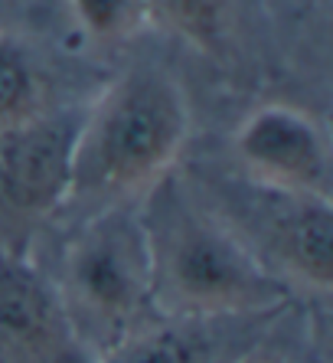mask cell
I'll list each match as a JSON object with an SVG mask.
<instances>
[{
	"label": "cell",
	"instance_id": "8",
	"mask_svg": "<svg viewBox=\"0 0 333 363\" xmlns=\"http://www.w3.org/2000/svg\"><path fill=\"white\" fill-rule=\"evenodd\" d=\"M95 363H206V347L190 328L147 324L105 350Z\"/></svg>",
	"mask_w": 333,
	"mask_h": 363
},
{
	"label": "cell",
	"instance_id": "4",
	"mask_svg": "<svg viewBox=\"0 0 333 363\" xmlns=\"http://www.w3.org/2000/svg\"><path fill=\"white\" fill-rule=\"evenodd\" d=\"M82 111L43 108L33 118L0 131V203L13 216L46 220L72 200Z\"/></svg>",
	"mask_w": 333,
	"mask_h": 363
},
{
	"label": "cell",
	"instance_id": "2",
	"mask_svg": "<svg viewBox=\"0 0 333 363\" xmlns=\"http://www.w3.org/2000/svg\"><path fill=\"white\" fill-rule=\"evenodd\" d=\"M190 141L184 85L160 69H131L82 111L72 196H134L170 177Z\"/></svg>",
	"mask_w": 333,
	"mask_h": 363
},
{
	"label": "cell",
	"instance_id": "10",
	"mask_svg": "<svg viewBox=\"0 0 333 363\" xmlns=\"http://www.w3.org/2000/svg\"><path fill=\"white\" fill-rule=\"evenodd\" d=\"M150 20H160L196 50H216L229 33L232 0H147Z\"/></svg>",
	"mask_w": 333,
	"mask_h": 363
},
{
	"label": "cell",
	"instance_id": "11",
	"mask_svg": "<svg viewBox=\"0 0 333 363\" xmlns=\"http://www.w3.org/2000/svg\"><path fill=\"white\" fill-rule=\"evenodd\" d=\"M72 10L95 40H128L150 23L147 0H72Z\"/></svg>",
	"mask_w": 333,
	"mask_h": 363
},
{
	"label": "cell",
	"instance_id": "1",
	"mask_svg": "<svg viewBox=\"0 0 333 363\" xmlns=\"http://www.w3.org/2000/svg\"><path fill=\"white\" fill-rule=\"evenodd\" d=\"M141 223L150 249L154 304L170 318L255 314L288 298L275 275L219 220L170 177L144 194Z\"/></svg>",
	"mask_w": 333,
	"mask_h": 363
},
{
	"label": "cell",
	"instance_id": "6",
	"mask_svg": "<svg viewBox=\"0 0 333 363\" xmlns=\"http://www.w3.org/2000/svg\"><path fill=\"white\" fill-rule=\"evenodd\" d=\"M0 363H95L56 285L20 252L0 255Z\"/></svg>",
	"mask_w": 333,
	"mask_h": 363
},
{
	"label": "cell",
	"instance_id": "5",
	"mask_svg": "<svg viewBox=\"0 0 333 363\" xmlns=\"http://www.w3.org/2000/svg\"><path fill=\"white\" fill-rule=\"evenodd\" d=\"M235 154L252 184L298 196H327L330 151L307 111L261 105L235 131Z\"/></svg>",
	"mask_w": 333,
	"mask_h": 363
},
{
	"label": "cell",
	"instance_id": "3",
	"mask_svg": "<svg viewBox=\"0 0 333 363\" xmlns=\"http://www.w3.org/2000/svg\"><path fill=\"white\" fill-rule=\"evenodd\" d=\"M56 291L92 360L154 324L147 321L157 304L141 210L111 203L85 223L66 249Z\"/></svg>",
	"mask_w": 333,
	"mask_h": 363
},
{
	"label": "cell",
	"instance_id": "9",
	"mask_svg": "<svg viewBox=\"0 0 333 363\" xmlns=\"http://www.w3.org/2000/svg\"><path fill=\"white\" fill-rule=\"evenodd\" d=\"M43 111V79L20 40L0 33V131Z\"/></svg>",
	"mask_w": 333,
	"mask_h": 363
},
{
	"label": "cell",
	"instance_id": "7",
	"mask_svg": "<svg viewBox=\"0 0 333 363\" xmlns=\"http://www.w3.org/2000/svg\"><path fill=\"white\" fill-rule=\"evenodd\" d=\"M259 186V184H255ZM268 210L255 226L249 249L268 265L294 275L304 285L327 291L333 281V210L330 196H298L259 186ZM271 269V265H268ZM275 272V269H271ZM278 275V272H275Z\"/></svg>",
	"mask_w": 333,
	"mask_h": 363
}]
</instances>
